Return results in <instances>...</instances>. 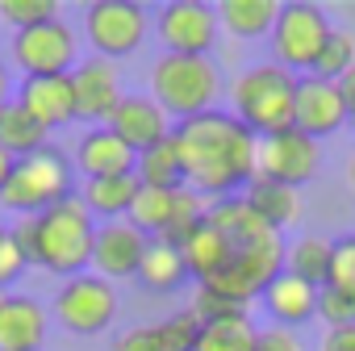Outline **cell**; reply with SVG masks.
I'll use <instances>...</instances> for the list:
<instances>
[{
  "label": "cell",
  "mask_w": 355,
  "mask_h": 351,
  "mask_svg": "<svg viewBox=\"0 0 355 351\" xmlns=\"http://www.w3.org/2000/svg\"><path fill=\"white\" fill-rule=\"evenodd\" d=\"M276 17H280L276 0H222L218 5V22L234 38H263V34H272Z\"/></svg>",
  "instance_id": "25"
},
{
  "label": "cell",
  "mask_w": 355,
  "mask_h": 351,
  "mask_svg": "<svg viewBox=\"0 0 355 351\" xmlns=\"http://www.w3.org/2000/svg\"><path fill=\"white\" fill-rule=\"evenodd\" d=\"M351 67H355V34L351 30H330V38H326V46H322V55H318L309 76H322V80L338 84Z\"/></svg>",
  "instance_id": "30"
},
{
  "label": "cell",
  "mask_w": 355,
  "mask_h": 351,
  "mask_svg": "<svg viewBox=\"0 0 355 351\" xmlns=\"http://www.w3.org/2000/svg\"><path fill=\"white\" fill-rule=\"evenodd\" d=\"M347 180H351V189H355V155L347 159Z\"/></svg>",
  "instance_id": "42"
},
{
  "label": "cell",
  "mask_w": 355,
  "mask_h": 351,
  "mask_svg": "<svg viewBox=\"0 0 355 351\" xmlns=\"http://www.w3.org/2000/svg\"><path fill=\"white\" fill-rule=\"evenodd\" d=\"M255 334L259 326L247 318H222V322H205L193 351H255Z\"/></svg>",
  "instance_id": "29"
},
{
  "label": "cell",
  "mask_w": 355,
  "mask_h": 351,
  "mask_svg": "<svg viewBox=\"0 0 355 351\" xmlns=\"http://www.w3.org/2000/svg\"><path fill=\"white\" fill-rule=\"evenodd\" d=\"M67 185H71L67 159H63L55 146H42V151L21 155V159L13 163L9 185L0 189V209L38 218L42 209H51V205H59L63 197H71Z\"/></svg>",
  "instance_id": "5"
},
{
  "label": "cell",
  "mask_w": 355,
  "mask_h": 351,
  "mask_svg": "<svg viewBox=\"0 0 355 351\" xmlns=\"http://www.w3.org/2000/svg\"><path fill=\"white\" fill-rule=\"evenodd\" d=\"M0 17L17 30H34L42 22H55L59 17V5L55 0H0Z\"/></svg>",
  "instance_id": "31"
},
{
  "label": "cell",
  "mask_w": 355,
  "mask_h": 351,
  "mask_svg": "<svg viewBox=\"0 0 355 351\" xmlns=\"http://www.w3.org/2000/svg\"><path fill=\"white\" fill-rule=\"evenodd\" d=\"M109 130L134 151V155H142V151H150V146H159L167 134H171V126H167V113L150 101V96H121V105L113 109V117H109Z\"/></svg>",
  "instance_id": "16"
},
{
  "label": "cell",
  "mask_w": 355,
  "mask_h": 351,
  "mask_svg": "<svg viewBox=\"0 0 355 351\" xmlns=\"http://www.w3.org/2000/svg\"><path fill=\"white\" fill-rule=\"evenodd\" d=\"M42 146H46V130L17 101H9L5 109H0V151H9L13 159H21V155H34Z\"/></svg>",
  "instance_id": "28"
},
{
  "label": "cell",
  "mask_w": 355,
  "mask_h": 351,
  "mask_svg": "<svg viewBox=\"0 0 355 351\" xmlns=\"http://www.w3.org/2000/svg\"><path fill=\"white\" fill-rule=\"evenodd\" d=\"M318 318L326 322V330H330V326H355V297H351V293H338V289H330V284H322V289H318Z\"/></svg>",
  "instance_id": "33"
},
{
  "label": "cell",
  "mask_w": 355,
  "mask_h": 351,
  "mask_svg": "<svg viewBox=\"0 0 355 351\" xmlns=\"http://www.w3.org/2000/svg\"><path fill=\"white\" fill-rule=\"evenodd\" d=\"M318 167H322V151L301 130H284V134L259 138V146H255V176H263V180L301 189V185H309L318 176Z\"/></svg>",
  "instance_id": "10"
},
{
  "label": "cell",
  "mask_w": 355,
  "mask_h": 351,
  "mask_svg": "<svg viewBox=\"0 0 355 351\" xmlns=\"http://www.w3.org/2000/svg\"><path fill=\"white\" fill-rule=\"evenodd\" d=\"M13 239L21 247V255L55 276H80L84 268H92V239H96V222L84 209V201L71 193L59 205L42 209L38 218H21L13 226Z\"/></svg>",
  "instance_id": "2"
},
{
  "label": "cell",
  "mask_w": 355,
  "mask_h": 351,
  "mask_svg": "<svg viewBox=\"0 0 355 351\" xmlns=\"http://www.w3.org/2000/svg\"><path fill=\"white\" fill-rule=\"evenodd\" d=\"M243 201L255 209V218L268 226V230H284L301 218V189H288V185H276V180H263V176H255V180L247 185Z\"/></svg>",
  "instance_id": "21"
},
{
  "label": "cell",
  "mask_w": 355,
  "mask_h": 351,
  "mask_svg": "<svg viewBox=\"0 0 355 351\" xmlns=\"http://www.w3.org/2000/svg\"><path fill=\"white\" fill-rule=\"evenodd\" d=\"M338 88H343V96H347V105H351V101H355V67L338 80Z\"/></svg>",
  "instance_id": "40"
},
{
  "label": "cell",
  "mask_w": 355,
  "mask_h": 351,
  "mask_svg": "<svg viewBox=\"0 0 355 351\" xmlns=\"http://www.w3.org/2000/svg\"><path fill=\"white\" fill-rule=\"evenodd\" d=\"M134 176L142 189H184V163H180V151H175V138L167 134L159 146L142 151L134 163Z\"/></svg>",
  "instance_id": "27"
},
{
  "label": "cell",
  "mask_w": 355,
  "mask_h": 351,
  "mask_svg": "<svg viewBox=\"0 0 355 351\" xmlns=\"http://www.w3.org/2000/svg\"><path fill=\"white\" fill-rule=\"evenodd\" d=\"M138 189L142 185H138L134 171L130 176H109V180H84L80 201H84V209L92 218H125L134 197H138Z\"/></svg>",
  "instance_id": "24"
},
{
  "label": "cell",
  "mask_w": 355,
  "mask_h": 351,
  "mask_svg": "<svg viewBox=\"0 0 355 351\" xmlns=\"http://www.w3.org/2000/svg\"><path fill=\"white\" fill-rule=\"evenodd\" d=\"M326 284L338 289V293H351V297H355V239H338V243H334Z\"/></svg>",
  "instance_id": "34"
},
{
  "label": "cell",
  "mask_w": 355,
  "mask_h": 351,
  "mask_svg": "<svg viewBox=\"0 0 355 351\" xmlns=\"http://www.w3.org/2000/svg\"><path fill=\"white\" fill-rule=\"evenodd\" d=\"M71 92H76V121H92V126H109L113 109L121 105V76L113 67V59H84L71 71Z\"/></svg>",
  "instance_id": "12"
},
{
  "label": "cell",
  "mask_w": 355,
  "mask_h": 351,
  "mask_svg": "<svg viewBox=\"0 0 355 351\" xmlns=\"http://www.w3.org/2000/svg\"><path fill=\"white\" fill-rule=\"evenodd\" d=\"M55 318L71 330V334H101L113 318H117V293L109 280H101L96 272H80L71 276L59 297H55Z\"/></svg>",
  "instance_id": "8"
},
{
  "label": "cell",
  "mask_w": 355,
  "mask_h": 351,
  "mask_svg": "<svg viewBox=\"0 0 355 351\" xmlns=\"http://www.w3.org/2000/svg\"><path fill=\"white\" fill-rule=\"evenodd\" d=\"M26 268H30V259L21 255L13 230H9V226H0V284H13Z\"/></svg>",
  "instance_id": "35"
},
{
  "label": "cell",
  "mask_w": 355,
  "mask_h": 351,
  "mask_svg": "<svg viewBox=\"0 0 355 351\" xmlns=\"http://www.w3.org/2000/svg\"><path fill=\"white\" fill-rule=\"evenodd\" d=\"M155 30L167 55H209L218 38V9L201 5V0H171L159 9Z\"/></svg>",
  "instance_id": "11"
},
{
  "label": "cell",
  "mask_w": 355,
  "mask_h": 351,
  "mask_svg": "<svg viewBox=\"0 0 355 351\" xmlns=\"http://www.w3.org/2000/svg\"><path fill=\"white\" fill-rule=\"evenodd\" d=\"M142 251H146L142 230H134L130 222H105L96 226V239H92V268L101 280H125V276H138Z\"/></svg>",
  "instance_id": "14"
},
{
  "label": "cell",
  "mask_w": 355,
  "mask_h": 351,
  "mask_svg": "<svg viewBox=\"0 0 355 351\" xmlns=\"http://www.w3.org/2000/svg\"><path fill=\"white\" fill-rule=\"evenodd\" d=\"M230 105L255 138L284 134L297 117V76L280 63H255L230 84Z\"/></svg>",
  "instance_id": "3"
},
{
  "label": "cell",
  "mask_w": 355,
  "mask_h": 351,
  "mask_svg": "<svg viewBox=\"0 0 355 351\" xmlns=\"http://www.w3.org/2000/svg\"><path fill=\"white\" fill-rule=\"evenodd\" d=\"M46 134L55 126L76 121V92H71V76H38V80H21L17 96H13Z\"/></svg>",
  "instance_id": "15"
},
{
  "label": "cell",
  "mask_w": 355,
  "mask_h": 351,
  "mask_svg": "<svg viewBox=\"0 0 355 351\" xmlns=\"http://www.w3.org/2000/svg\"><path fill=\"white\" fill-rule=\"evenodd\" d=\"M138 163V155L109 130V126H92L80 142H76V167L84 171V180H109V176H130Z\"/></svg>",
  "instance_id": "17"
},
{
  "label": "cell",
  "mask_w": 355,
  "mask_h": 351,
  "mask_svg": "<svg viewBox=\"0 0 355 351\" xmlns=\"http://www.w3.org/2000/svg\"><path fill=\"white\" fill-rule=\"evenodd\" d=\"M347 126H351V130H355V101H351V105H347Z\"/></svg>",
  "instance_id": "43"
},
{
  "label": "cell",
  "mask_w": 355,
  "mask_h": 351,
  "mask_svg": "<svg viewBox=\"0 0 355 351\" xmlns=\"http://www.w3.org/2000/svg\"><path fill=\"white\" fill-rule=\"evenodd\" d=\"M347 126V96L334 80L322 76H297V117L293 130H301L305 138H326L334 130Z\"/></svg>",
  "instance_id": "13"
},
{
  "label": "cell",
  "mask_w": 355,
  "mask_h": 351,
  "mask_svg": "<svg viewBox=\"0 0 355 351\" xmlns=\"http://www.w3.org/2000/svg\"><path fill=\"white\" fill-rule=\"evenodd\" d=\"M113 351H167L155 326H130L113 339Z\"/></svg>",
  "instance_id": "36"
},
{
  "label": "cell",
  "mask_w": 355,
  "mask_h": 351,
  "mask_svg": "<svg viewBox=\"0 0 355 351\" xmlns=\"http://www.w3.org/2000/svg\"><path fill=\"white\" fill-rule=\"evenodd\" d=\"M205 222L218 226L222 239H226L234 251H247V247H259V243L276 239V230H268L243 197H218V201L205 209Z\"/></svg>",
  "instance_id": "19"
},
{
  "label": "cell",
  "mask_w": 355,
  "mask_h": 351,
  "mask_svg": "<svg viewBox=\"0 0 355 351\" xmlns=\"http://www.w3.org/2000/svg\"><path fill=\"white\" fill-rule=\"evenodd\" d=\"M255 351H305V347H301L297 330H288V326H268V330L255 334Z\"/></svg>",
  "instance_id": "37"
},
{
  "label": "cell",
  "mask_w": 355,
  "mask_h": 351,
  "mask_svg": "<svg viewBox=\"0 0 355 351\" xmlns=\"http://www.w3.org/2000/svg\"><path fill=\"white\" fill-rule=\"evenodd\" d=\"M330 22L318 5H301V0H293V5H280V17L272 26V51H276V63L288 67L293 76L297 71H313L326 38H330Z\"/></svg>",
  "instance_id": "6"
},
{
  "label": "cell",
  "mask_w": 355,
  "mask_h": 351,
  "mask_svg": "<svg viewBox=\"0 0 355 351\" xmlns=\"http://www.w3.org/2000/svg\"><path fill=\"white\" fill-rule=\"evenodd\" d=\"M13 63L21 67L26 80H38V76H71L76 63H80V51H76V34L67 22H42L34 30H17L13 34Z\"/></svg>",
  "instance_id": "7"
},
{
  "label": "cell",
  "mask_w": 355,
  "mask_h": 351,
  "mask_svg": "<svg viewBox=\"0 0 355 351\" xmlns=\"http://www.w3.org/2000/svg\"><path fill=\"white\" fill-rule=\"evenodd\" d=\"M222 96V71L209 55H163L150 67V101L167 117H201Z\"/></svg>",
  "instance_id": "4"
},
{
  "label": "cell",
  "mask_w": 355,
  "mask_h": 351,
  "mask_svg": "<svg viewBox=\"0 0 355 351\" xmlns=\"http://www.w3.org/2000/svg\"><path fill=\"white\" fill-rule=\"evenodd\" d=\"M13 163H17V159H13L9 151H0V189L9 185V176H13Z\"/></svg>",
  "instance_id": "39"
},
{
  "label": "cell",
  "mask_w": 355,
  "mask_h": 351,
  "mask_svg": "<svg viewBox=\"0 0 355 351\" xmlns=\"http://www.w3.org/2000/svg\"><path fill=\"white\" fill-rule=\"evenodd\" d=\"M46 339V309L26 293L0 301V351H38Z\"/></svg>",
  "instance_id": "18"
},
{
  "label": "cell",
  "mask_w": 355,
  "mask_h": 351,
  "mask_svg": "<svg viewBox=\"0 0 355 351\" xmlns=\"http://www.w3.org/2000/svg\"><path fill=\"white\" fill-rule=\"evenodd\" d=\"M155 330H159V339H163L167 351H193V343H197V334H201V318H197L193 309H180V314L163 318Z\"/></svg>",
  "instance_id": "32"
},
{
  "label": "cell",
  "mask_w": 355,
  "mask_h": 351,
  "mask_svg": "<svg viewBox=\"0 0 355 351\" xmlns=\"http://www.w3.org/2000/svg\"><path fill=\"white\" fill-rule=\"evenodd\" d=\"M9 105V76H5V67H0V109Z\"/></svg>",
  "instance_id": "41"
},
{
  "label": "cell",
  "mask_w": 355,
  "mask_h": 351,
  "mask_svg": "<svg viewBox=\"0 0 355 351\" xmlns=\"http://www.w3.org/2000/svg\"><path fill=\"white\" fill-rule=\"evenodd\" d=\"M138 280L146 289H155V293H175L189 280L180 247L163 243V239H146V251H142V264H138Z\"/></svg>",
  "instance_id": "23"
},
{
  "label": "cell",
  "mask_w": 355,
  "mask_h": 351,
  "mask_svg": "<svg viewBox=\"0 0 355 351\" xmlns=\"http://www.w3.org/2000/svg\"><path fill=\"white\" fill-rule=\"evenodd\" d=\"M263 305H268V314L276 318V326H288V330H293V326L318 318V289L305 284V280H297V276H288V272H280V276L263 289Z\"/></svg>",
  "instance_id": "20"
},
{
  "label": "cell",
  "mask_w": 355,
  "mask_h": 351,
  "mask_svg": "<svg viewBox=\"0 0 355 351\" xmlns=\"http://www.w3.org/2000/svg\"><path fill=\"white\" fill-rule=\"evenodd\" d=\"M84 34L101 59H121L146 38V9L130 0H96L84 13Z\"/></svg>",
  "instance_id": "9"
},
{
  "label": "cell",
  "mask_w": 355,
  "mask_h": 351,
  "mask_svg": "<svg viewBox=\"0 0 355 351\" xmlns=\"http://www.w3.org/2000/svg\"><path fill=\"white\" fill-rule=\"evenodd\" d=\"M180 255H184V268H189V276H197V280H209V276H218L230 259H234V247L222 239V230L218 226H209V222H201L184 243H180Z\"/></svg>",
  "instance_id": "22"
},
{
  "label": "cell",
  "mask_w": 355,
  "mask_h": 351,
  "mask_svg": "<svg viewBox=\"0 0 355 351\" xmlns=\"http://www.w3.org/2000/svg\"><path fill=\"white\" fill-rule=\"evenodd\" d=\"M330 255H334V243L322 239V234H301L293 247H284V272L322 289L326 276H330Z\"/></svg>",
  "instance_id": "26"
},
{
  "label": "cell",
  "mask_w": 355,
  "mask_h": 351,
  "mask_svg": "<svg viewBox=\"0 0 355 351\" xmlns=\"http://www.w3.org/2000/svg\"><path fill=\"white\" fill-rule=\"evenodd\" d=\"M318 351H355V326H330Z\"/></svg>",
  "instance_id": "38"
},
{
  "label": "cell",
  "mask_w": 355,
  "mask_h": 351,
  "mask_svg": "<svg viewBox=\"0 0 355 351\" xmlns=\"http://www.w3.org/2000/svg\"><path fill=\"white\" fill-rule=\"evenodd\" d=\"M0 301H5V293H0Z\"/></svg>",
  "instance_id": "44"
},
{
  "label": "cell",
  "mask_w": 355,
  "mask_h": 351,
  "mask_svg": "<svg viewBox=\"0 0 355 351\" xmlns=\"http://www.w3.org/2000/svg\"><path fill=\"white\" fill-rule=\"evenodd\" d=\"M171 138L184 163V189H193L197 197H234V189H247L255 180L259 138L234 113L209 109L180 121Z\"/></svg>",
  "instance_id": "1"
}]
</instances>
